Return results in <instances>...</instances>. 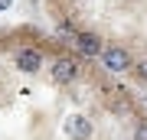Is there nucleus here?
<instances>
[{
    "mask_svg": "<svg viewBox=\"0 0 147 140\" xmlns=\"http://www.w3.org/2000/svg\"><path fill=\"white\" fill-rule=\"evenodd\" d=\"M49 75H53L56 85H69V82H75V78H79V62H75V59H69V56H62V59H56V62H53Z\"/></svg>",
    "mask_w": 147,
    "mask_h": 140,
    "instance_id": "nucleus-1",
    "label": "nucleus"
},
{
    "mask_svg": "<svg viewBox=\"0 0 147 140\" xmlns=\"http://www.w3.org/2000/svg\"><path fill=\"white\" fill-rule=\"evenodd\" d=\"M101 59H105V68H111V72H124V68H131V56H127L121 46H111L101 52Z\"/></svg>",
    "mask_w": 147,
    "mask_h": 140,
    "instance_id": "nucleus-2",
    "label": "nucleus"
},
{
    "mask_svg": "<svg viewBox=\"0 0 147 140\" xmlns=\"http://www.w3.org/2000/svg\"><path fill=\"white\" fill-rule=\"evenodd\" d=\"M42 65V52L39 49H20L16 52V68L20 72H36Z\"/></svg>",
    "mask_w": 147,
    "mask_h": 140,
    "instance_id": "nucleus-3",
    "label": "nucleus"
},
{
    "mask_svg": "<svg viewBox=\"0 0 147 140\" xmlns=\"http://www.w3.org/2000/svg\"><path fill=\"white\" fill-rule=\"evenodd\" d=\"M75 46H79V52H85V56H101V39L95 36V33H79L75 36Z\"/></svg>",
    "mask_w": 147,
    "mask_h": 140,
    "instance_id": "nucleus-4",
    "label": "nucleus"
},
{
    "mask_svg": "<svg viewBox=\"0 0 147 140\" xmlns=\"http://www.w3.org/2000/svg\"><path fill=\"white\" fill-rule=\"evenodd\" d=\"M65 134H69V137H75V140H85V137L92 134V124H88L82 114H72V117L65 121Z\"/></svg>",
    "mask_w": 147,
    "mask_h": 140,
    "instance_id": "nucleus-5",
    "label": "nucleus"
},
{
    "mask_svg": "<svg viewBox=\"0 0 147 140\" xmlns=\"http://www.w3.org/2000/svg\"><path fill=\"white\" fill-rule=\"evenodd\" d=\"M134 140H147V124H137V130H134Z\"/></svg>",
    "mask_w": 147,
    "mask_h": 140,
    "instance_id": "nucleus-6",
    "label": "nucleus"
},
{
    "mask_svg": "<svg viewBox=\"0 0 147 140\" xmlns=\"http://www.w3.org/2000/svg\"><path fill=\"white\" fill-rule=\"evenodd\" d=\"M137 68H141V75L147 78V62H141V65H137Z\"/></svg>",
    "mask_w": 147,
    "mask_h": 140,
    "instance_id": "nucleus-7",
    "label": "nucleus"
},
{
    "mask_svg": "<svg viewBox=\"0 0 147 140\" xmlns=\"http://www.w3.org/2000/svg\"><path fill=\"white\" fill-rule=\"evenodd\" d=\"M3 7H10V0H0V10H3Z\"/></svg>",
    "mask_w": 147,
    "mask_h": 140,
    "instance_id": "nucleus-8",
    "label": "nucleus"
}]
</instances>
